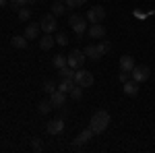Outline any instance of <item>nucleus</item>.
Here are the masks:
<instances>
[{
  "label": "nucleus",
  "mask_w": 155,
  "mask_h": 153,
  "mask_svg": "<svg viewBox=\"0 0 155 153\" xmlns=\"http://www.w3.org/2000/svg\"><path fill=\"white\" fill-rule=\"evenodd\" d=\"M64 4L71 6V8H74V6H81V0H64Z\"/></svg>",
  "instance_id": "obj_30"
},
{
  "label": "nucleus",
  "mask_w": 155,
  "mask_h": 153,
  "mask_svg": "<svg viewBox=\"0 0 155 153\" xmlns=\"http://www.w3.org/2000/svg\"><path fill=\"white\" fill-rule=\"evenodd\" d=\"M107 126H110V114H107L106 110H99V112H95V114L91 116V120H89V128L93 130L95 135L104 132Z\"/></svg>",
  "instance_id": "obj_1"
},
{
  "label": "nucleus",
  "mask_w": 155,
  "mask_h": 153,
  "mask_svg": "<svg viewBox=\"0 0 155 153\" xmlns=\"http://www.w3.org/2000/svg\"><path fill=\"white\" fill-rule=\"evenodd\" d=\"M52 64H54V68L58 71V68H62V66H66V64H68V58H66L64 54H56V56L52 58Z\"/></svg>",
  "instance_id": "obj_17"
},
{
  "label": "nucleus",
  "mask_w": 155,
  "mask_h": 153,
  "mask_svg": "<svg viewBox=\"0 0 155 153\" xmlns=\"http://www.w3.org/2000/svg\"><path fill=\"white\" fill-rule=\"evenodd\" d=\"M130 77H132V81H137V83H145L149 77H151V68L149 66H145V64H134V68L130 71Z\"/></svg>",
  "instance_id": "obj_4"
},
{
  "label": "nucleus",
  "mask_w": 155,
  "mask_h": 153,
  "mask_svg": "<svg viewBox=\"0 0 155 153\" xmlns=\"http://www.w3.org/2000/svg\"><path fill=\"white\" fill-rule=\"evenodd\" d=\"M74 83L77 85H81V87H91L93 83H95V79H93V75L89 71H85V68H77V72H74Z\"/></svg>",
  "instance_id": "obj_3"
},
{
  "label": "nucleus",
  "mask_w": 155,
  "mask_h": 153,
  "mask_svg": "<svg viewBox=\"0 0 155 153\" xmlns=\"http://www.w3.org/2000/svg\"><path fill=\"white\" fill-rule=\"evenodd\" d=\"M87 19H89V23H101L106 19V8L104 6H91L87 12Z\"/></svg>",
  "instance_id": "obj_7"
},
{
  "label": "nucleus",
  "mask_w": 155,
  "mask_h": 153,
  "mask_svg": "<svg viewBox=\"0 0 155 153\" xmlns=\"http://www.w3.org/2000/svg\"><path fill=\"white\" fill-rule=\"evenodd\" d=\"M6 2H8V0H0V6H4V4H6Z\"/></svg>",
  "instance_id": "obj_32"
},
{
  "label": "nucleus",
  "mask_w": 155,
  "mask_h": 153,
  "mask_svg": "<svg viewBox=\"0 0 155 153\" xmlns=\"http://www.w3.org/2000/svg\"><path fill=\"white\" fill-rule=\"evenodd\" d=\"M52 108H54V106H52V101H50V99H44V101H39L37 110H39V114H48Z\"/></svg>",
  "instance_id": "obj_22"
},
{
  "label": "nucleus",
  "mask_w": 155,
  "mask_h": 153,
  "mask_svg": "<svg viewBox=\"0 0 155 153\" xmlns=\"http://www.w3.org/2000/svg\"><path fill=\"white\" fill-rule=\"evenodd\" d=\"M97 48H99V52H101V56H106L107 52L112 50V44H110L107 39H104V42H99V44H97Z\"/></svg>",
  "instance_id": "obj_24"
},
{
  "label": "nucleus",
  "mask_w": 155,
  "mask_h": 153,
  "mask_svg": "<svg viewBox=\"0 0 155 153\" xmlns=\"http://www.w3.org/2000/svg\"><path fill=\"white\" fill-rule=\"evenodd\" d=\"M54 44H56V37L52 35V33H44V35L39 37V48L41 50H50Z\"/></svg>",
  "instance_id": "obj_14"
},
{
  "label": "nucleus",
  "mask_w": 155,
  "mask_h": 153,
  "mask_svg": "<svg viewBox=\"0 0 155 153\" xmlns=\"http://www.w3.org/2000/svg\"><path fill=\"white\" fill-rule=\"evenodd\" d=\"M118 79H120V83H126L128 79H130V75H128L126 71H120V77H118Z\"/></svg>",
  "instance_id": "obj_31"
},
{
  "label": "nucleus",
  "mask_w": 155,
  "mask_h": 153,
  "mask_svg": "<svg viewBox=\"0 0 155 153\" xmlns=\"http://www.w3.org/2000/svg\"><path fill=\"white\" fill-rule=\"evenodd\" d=\"M64 11H66V4H64V0H56V2L52 4V15L60 17V15H62Z\"/></svg>",
  "instance_id": "obj_19"
},
{
  "label": "nucleus",
  "mask_w": 155,
  "mask_h": 153,
  "mask_svg": "<svg viewBox=\"0 0 155 153\" xmlns=\"http://www.w3.org/2000/svg\"><path fill=\"white\" fill-rule=\"evenodd\" d=\"M122 91H124L126 95H130V97L139 95V83H137V81H126V83H122Z\"/></svg>",
  "instance_id": "obj_12"
},
{
  "label": "nucleus",
  "mask_w": 155,
  "mask_h": 153,
  "mask_svg": "<svg viewBox=\"0 0 155 153\" xmlns=\"http://www.w3.org/2000/svg\"><path fill=\"white\" fill-rule=\"evenodd\" d=\"M89 37H93V39H101V37H106V29H104V25H101V23H91V27H89Z\"/></svg>",
  "instance_id": "obj_10"
},
{
  "label": "nucleus",
  "mask_w": 155,
  "mask_h": 153,
  "mask_svg": "<svg viewBox=\"0 0 155 153\" xmlns=\"http://www.w3.org/2000/svg\"><path fill=\"white\" fill-rule=\"evenodd\" d=\"M11 4L15 11H19V8H23L25 4H29V0H11Z\"/></svg>",
  "instance_id": "obj_28"
},
{
  "label": "nucleus",
  "mask_w": 155,
  "mask_h": 153,
  "mask_svg": "<svg viewBox=\"0 0 155 153\" xmlns=\"http://www.w3.org/2000/svg\"><path fill=\"white\" fill-rule=\"evenodd\" d=\"M83 52H85V56H87L89 60H99V58H101V52H99V48H97V46H91V44L85 48Z\"/></svg>",
  "instance_id": "obj_16"
},
{
  "label": "nucleus",
  "mask_w": 155,
  "mask_h": 153,
  "mask_svg": "<svg viewBox=\"0 0 155 153\" xmlns=\"http://www.w3.org/2000/svg\"><path fill=\"white\" fill-rule=\"evenodd\" d=\"M66 58H68V66H72V68L77 71V68H83L87 56H85V52H81V50H72Z\"/></svg>",
  "instance_id": "obj_5"
},
{
  "label": "nucleus",
  "mask_w": 155,
  "mask_h": 153,
  "mask_svg": "<svg viewBox=\"0 0 155 153\" xmlns=\"http://www.w3.org/2000/svg\"><path fill=\"white\" fill-rule=\"evenodd\" d=\"M11 44L17 48V50H25V48H27V37L25 35H15L11 39Z\"/></svg>",
  "instance_id": "obj_18"
},
{
  "label": "nucleus",
  "mask_w": 155,
  "mask_h": 153,
  "mask_svg": "<svg viewBox=\"0 0 155 153\" xmlns=\"http://www.w3.org/2000/svg\"><path fill=\"white\" fill-rule=\"evenodd\" d=\"M93 135H95V132H93L91 128H85L83 132H79V135H77V139L72 141V147H81V145H85L87 141H91V139H93Z\"/></svg>",
  "instance_id": "obj_8"
},
{
  "label": "nucleus",
  "mask_w": 155,
  "mask_h": 153,
  "mask_svg": "<svg viewBox=\"0 0 155 153\" xmlns=\"http://www.w3.org/2000/svg\"><path fill=\"white\" fill-rule=\"evenodd\" d=\"M62 130H64V120H62V118H54V120L48 122V132L50 135H60Z\"/></svg>",
  "instance_id": "obj_9"
},
{
  "label": "nucleus",
  "mask_w": 155,
  "mask_h": 153,
  "mask_svg": "<svg viewBox=\"0 0 155 153\" xmlns=\"http://www.w3.org/2000/svg\"><path fill=\"white\" fill-rule=\"evenodd\" d=\"M39 27H41V31H46V33H52V31H56V15H44L41 19H39Z\"/></svg>",
  "instance_id": "obj_6"
},
{
  "label": "nucleus",
  "mask_w": 155,
  "mask_h": 153,
  "mask_svg": "<svg viewBox=\"0 0 155 153\" xmlns=\"http://www.w3.org/2000/svg\"><path fill=\"white\" fill-rule=\"evenodd\" d=\"M68 25L72 27V31L77 33V37H83V33L87 31L85 17H81V15H71V17H68Z\"/></svg>",
  "instance_id": "obj_2"
},
{
  "label": "nucleus",
  "mask_w": 155,
  "mask_h": 153,
  "mask_svg": "<svg viewBox=\"0 0 155 153\" xmlns=\"http://www.w3.org/2000/svg\"><path fill=\"white\" fill-rule=\"evenodd\" d=\"M39 23H31V25H27V29H25V37L27 39H37V35H39Z\"/></svg>",
  "instance_id": "obj_15"
},
{
  "label": "nucleus",
  "mask_w": 155,
  "mask_h": 153,
  "mask_svg": "<svg viewBox=\"0 0 155 153\" xmlns=\"http://www.w3.org/2000/svg\"><path fill=\"white\" fill-rule=\"evenodd\" d=\"M85 2H89V0H81V4H85Z\"/></svg>",
  "instance_id": "obj_33"
},
{
  "label": "nucleus",
  "mask_w": 155,
  "mask_h": 153,
  "mask_svg": "<svg viewBox=\"0 0 155 153\" xmlns=\"http://www.w3.org/2000/svg\"><path fill=\"white\" fill-rule=\"evenodd\" d=\"M56 44H58V46H66V44H68V35H66V33H58V35H56Z\"/></svg>",
  "instance_id": "obj_26"
},
{
  "label": "nucleus",
  "mask_w": 155,
  "mask_h": 153,
  "mask_svg": "<svg viewBox=\"0 0 155 153\" xmlns=\"http://www.w3.org/2000/svg\"><path fill=\"white\" fill-rule=\"evenodd\" d=\"M19 19H21V21H29V19H31V11H29V8H19Z\"/></svg>",
  "instance_id": "obj_25"
},
{
  "label": "nucleus",
  "mask_w": 155,
  "mask_h": 153,
  "mask_svg": "<svg viewBox=\"0 0 155 153\" xmlns=\"http://www.w3.org/2000/svg\"><path fill=\"white\" fill-rule=\"evenodd\" d=\"M56 89H58V87H56L52 81H46V83H44V91H46V93H54Z\"/></svg>",
  "instance_id": "obj_29"
},
{
  "label": "nucleus",
  "mask_w": 155,
  "mask_h": 153,
  "mask_svg": "<svg viewBox=\"0 0 155 153\" xmlns=\"http://www.w3.org/2000/svg\"><path fill=\"white\" fill-rule=\"evenodd\" d=\"M31 147H33L35 151H41V149H44V143H41V139L33 137V139H31Z\"/></svg>",
  "instance_id": "obj_27"
},
{
  "label": "nucleus",
  "mask_w": 155,
  "mask_h": 153,
  "mask_svg": "<svg viewBox=\"0 0 155 153\" xmlns=\"http://www.w3.org/2000/svg\"><path fill=\"white\" fill-rule=\"evenodd\" d=\"M132 68H134V58H132V56H128V54L120 56V71L130 72Z\"/></svg>",
  "instance_id": "obj_13"
},
{
  "label": "nucleus",
  "mask_w": 155,
  "mask_h": 153,
  "mask_svg": "<svg viewBox=\"0 0 155 153\" xmlns=\"http://www.w3.org/2000/svg\"><path fill=\"white\" fill-rule=\"evenodd\" d=\"M71 97H72V99H81V97H83V87L74 83L72 89H71Z\"/></svg>",
  "instance_id": "obj_23"
},
{
  "label": "nucleus",
  "mask_w": 155,
  "mask_h": 153,
  "mask_svg": "<svg viewBox=\"0 0 155 153\" xmlns=\"http://www.w3.org/2000/svg\"><path fill=\"white\" fill-rule=\"evenodd\" d=\"M58 72H60V77L62 79H74V68L72 66H62V68H58Z\"/></svg>",
  "instance_id": "obj_21"
},
{
  "label": "nucleus",
  "mask_w": 155,
  "mask_h": 153,
  "mask_svg": "<svg viewBox=\"0 0 155 153\" xmlns=\"http://www.w3.org/2000/svg\"><path fill=\"white\" fill-rule=\"evenodd\" d=\"M72 85H74V79H62V83L58 85V91H62V93H71Z\"/></svg>",
  "instance_id": "obj_20"
},
{
  "label": "nucleus",
  "mask_w": 155,
  "mask_h": 153,
  "mask_svg": "<svg viewBox=\"0 0 155 153\" xmlns=\"http://www.w3.org/2000/svg\"><path fill=\"white\" fill-rule=\"evenodd\" d=\"M50 101H52V106L54 108H62L64 106V101H66V93H62V91H54V93H50Z\"/></svg>",
  "instance_id": "obj_11"
}]
</instances>
